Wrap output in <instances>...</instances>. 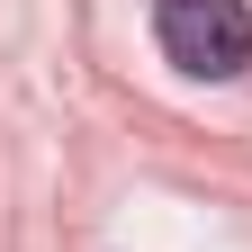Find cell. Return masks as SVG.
I'll list each match as a JSON object with an SVG mask.
<instances>
[{
    "label": "cell",
    "instance_id": "1",
    "mask_svg": "<svg viewBox=\"0 0 252 252\" xmlns=\"http://www.w3.org/2000/svg\"><path fill=\"white\" fill-rule=\"evenodd\" d=\"M153 36L180 72L198 81H234L252 63V9L243 0H153Z\"/></svg>",
    "mask_w": 252,
    "mask_h": 252
}]
</instances>
